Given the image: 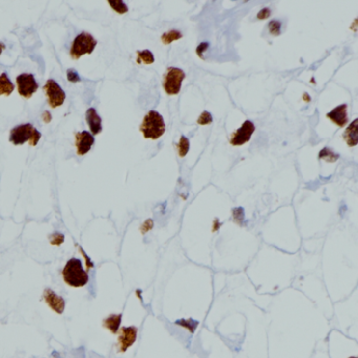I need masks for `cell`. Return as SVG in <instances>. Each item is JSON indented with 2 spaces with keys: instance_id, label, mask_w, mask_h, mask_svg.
Returning a JSON list of instances; mask_svg holds the SVG:
<instances>
[{
  "instance_id": "cell-11",
  "label": "cell",
  "mask_w": 358,
  "mask_h": 358,
  "mask_svg": "<svg viewBox=\"0 0 358 358\" xmlns=\"http://www.w3.org/2000/svg\"><path fill=\"white\" fill-rule=\"evenodd\" d=\"M75 139L76 148H77V154L79 156L86 155L95 144V137L86 131L76 134Z\"/></svg>"
},
{
  "instance_id": "cell-28",
  "label": "cell",
  "mask_w": 358,
  "mask_h": 358,
  "mask_svg": "<svg viewBox=\"0 0 358 358\" xmlns=\"http://www.w3.org/2000/svg\"><path fill=\"white\" fill-rule=\"evenodd\" d=\"M208 47H209V44H208L207 42H203V43H201V44L199 45V47H197V49H196V54L199 55L201 58H204V56H203V53L207 51Z\"/></svg>"
},
{
  "instance_id": "cell-25",
  "label": "cell",
  "mask_w": 358,
  "mask_h": 358,
  "mask_svg": "<svg viewBox=\"0 0 358 358\" xmlns=\"http://www.w3.org/2000/svg\"><path fill=\"white\" fill-rule=\"evenodd\" d=\"M212 116L211 113L207 110H205L201 113V116L199 117V119H197V123H199L200 125H208L210 123H212Z\"/></svg>"
},
{
  "instance_id": "cell-31",
  "label": "cell",
  "mask_w": 358,
  "mask_h": 358,
  "mask_svg": "<svg viewBox=\"0 0 358 358\" xmlns=\"http://www.w3.org/2000/svg\"><path fill=\"white\" fill-rule=\"evenodd\" d=\"M42 119L44 120V122H47V123H49V122L51 121V119H52V117H51V115H50V112L49 111H45L44 113H43V115H42Z\"/></svg>"
},
{
  "instance_id": "cell-23",
  "label": "cell",
  "mask_w": 358,
  "mask_h": 358,
  "mask_svg": "<svg viewBox=\"0 0 358 358\" xmlns=\"http://www.w3.org/2000/svg\"><path fill=\"white\" fill-rule=\"evenodd\" d=\"M269 33L272 36H278L281 33V22L279 20H271L268 24Z\"/></svg>"
},
{
  "instance_id": "cell-17",
  "label": "cell",
  "mask_w": 358,
  "mask_h": 358,
  "mask_svg": "<svg viewBox=\"0 0 358 358\" xmlns=\"http://www.w3.org/2000/svg\"><path fill=\"white\" fill-rule=\"evenodd\" d=\"M137 62L144 64H152L155 62L154 54L149 50L137 52Z\"/></svg>"
},
{
  "instance_id": "cell-6",
  "label": "cell",
  "mask_w": 358,
  "mask_h": 358,
  "mask_svg": "<svg viewBox=\"0 0 358 358\" xmlns=\"http://www.w3.org/2000/svg\"><path fill=\"white\" fill-rule=\"evenodd\" d=\"M43 89L48 96L49 105L52 109L59 108V106L64 103L65 101L64 90L60 87V85L55 80L49 79L47 83H45Z\"/></svg>"
},
{
  "instance_id": "cell-24",
  "label": "cell",
  "mask_w": 358,
  "mask_h": 358,
  "mask_svg": "<svg viewBox=\"0 0 358 358\" xmlns=\"http://www.w3.org/2000/svg\"><path fill=\"white\" fill-rule=\"evenodd\" d=\"M64 235L60 232H55L52 235H50V243L51 245L54 246H60L61 244L64 243Z\"/></svg>"
},
{
  "instance_id": "cell-12",
  "label": "cell",
  "mask_w": 358,
  "mask_h": 358,
  "mask_svg": "<svg viewBox=\"0 0 358 358\" xmlns=\"http://www.w3.org/2000/svg\"><path fill=\"white\" fill-rule=\"evenodd\" d=\"M327 118H329L333 123L339 127L345 126L348 123V105L341 104L327 113Z\"/></svg>"
},
{
  "instance_id": "cell-30",
  "label": "cell",
  "mask_w": 358,
  "mask_h": 358,
  "mask_svg": "<svg viewBox=\"0 0 358 358\" xmlns=\"http://www.w3.org/2000/svg\"><path fill=\"white\" fill-rule=\"evenodd\" d=\"M152 226H154V223H152L151 220H147L145 223H144V225L142 226L141 230H142V233H146L148 230H150Z\"/></svg>"
},
{
  "instance_id": "cell-16",
  "label": "cell",
  "mask_w": 358,
  "mask_h": 358,
  "mask_svg": "<svg viewBox=\"0 0 358 358\" xmlns=\"http://www.w3.org/2000/svg\"><path fill=\"white\" fill-rule=\"evenodd\" d=\"M14 90V84L7 77L6 73L0 75V96H10Z\"/></svg>"
},
{
  "instance_id": "cell-10",
  "label": "cell",
  "mask_w": 358,
  "mask_h": 358,
  "mask_svg": "<svg viewBox=\"0 0 358 358\" xmlns=\"http://www.w3.org/2000/svg\"><path fill=\"white\" fill-rule=\"evenodd\" d=\"M43 300L47 303L48 306L56 312L57 314L61 315L64 312L65 309V301L62 296L58 295L55 291H53L52 289L47 288L43 291Z\"/></svg>"
},
{
  "instance_id": "cell-18",
  "label": "cell",
  "mask_w": 358,
  "mask_h": 358,
  "mask_svg": "<svg viewBox=\"0 0 358 358\" xmlns=\"http://www.w3.org/2000/svg\"><path fill=\"white\" fill-rule=\"evenodd\" d=\"M174 324L181 327H184V328H186L190 333H194L200 323L197 321H194L193 318H187V319H178Z\"/></svg>"
},
{
  "instance_id": "cell-13",
  "label": "cell",
  "mask_w": 358,
  "mask_h": 358,
  "mask_svg": "<svg viewBox=\"0 0 358 358\" xmlns=\"http://www.w3.org/2000/svg\"><path fill=\"white\" fill-rule=\"evenodd\" d=\"M86 122L93 136L99 135L102 132V120L95 109L90 108L86 111Z\"/></svg>"
},
{
  "instance_id": "cell-20",
  "label": "cell",
  "mask_w": 358,
  "mask_h": 358,
  "mask_svg": "<svg viewBox=\"0 0 358 358\" xmlns=\"http://www.w3.org/2000/svg\"><path fill=\"white\" fill-rule=\"evenodd\" d=\"M318 158L319 159H325L326 161H328V162H335L336 160H338L339 155L335 154L333 149L326 147V148H323L321 150V152H319Z\"/></svg>"
},
{
  "instance_id": "cell-5",
  "label": "cell",
  "mask_w": 358,
  "mask_h": 358,
  "mask_svg": "<svg viewBox=\"0 0 358 358\" xmlns=\"http://www.w3.org/2000/svg\"><path fill=\"white\" fill-rule=\"evenodd\" d=\"M185 79V73L178 67H168L166 75L164 76L163 87L167 95H178L182 86V83Z\"/></svg>"
},
{
  "instance_id": "cell-9",
  "label": "cell",
  "mask_w": 358,
  "mask_h": 358,
  "mask_svg": "<svg viewBox=\"0 0 358 358\" xmlns=\"http://www.w3.org/2000/svg\"><path fill=\"white\" fill-rule=\"evenodd\" d=\"M137 335H138V329L134 326L121 328L118 337V351L122 353L126 352L127 349L136 342Z\"/></svg>"
},
{
  "instance_id": "cell-4",
  "label": "cell",
  "mask_w": 358,
  "mask_h": 358,
  "mask_svg": "<svg viewBox=\"0 0 358 358\" xmlns=\"http://www.w3.org/2000/svg\"><path fill=\"white\" fill-rule=\"evenodd\" d=\"M97 47V40L88 33L83 32L74 39L70 51L71 57L74 60H78L85 54H91Z\"/></svg>"
},
{
  "instance_id": "cell-2",
  "label": "cell",
  "mask_w": 358,
  "mask_h": 358,
  "mask_svg": "<svg viewBox=\"0 0 358 358\" xmlns=\"http://www.w3.org/2000/svg\"><path fill=\"white\" fill-rule=\"evenodd\" d=\"M165 122L163 117L156 110L148 111L147 115L144 117V120L140 126L144 138L157 140L164 135L165 133Z\"/></svg>"
},
{
  "instance_id": "cell-7",
  "label": "cell",
  "mask_w": 358,
  "mask_h": 358,
  "mask_svg": "<svg viewBox=\"0 0 358 358\" xmlns=\"http://www.w3.org/2000/svg\"><path fill=\"white\" fill-rule=\"evenodd\" d=\"M18 93L21 97L29 99L39 88L33 74H21L16 78Z\"/></svg>"
},
{
  "instance_id": "cell-15",
  "label": "cell",
  "mask_w": 358,
  "mask_h": 358,
  "mask_svg": "<svg viewBox=\"0 0 358 358\" xmlns=\"http://www.w3.org/2000/svg\"><path fill=\"white\" fill-rule=\"evenodd\" d=\"M357 123H358V120L355 119L351 124H350V126L346 129V132L344 134V139L346 140L347 144L349 146H356L357 144V134H358V129H357Z\"/></svg>"
},
{
  "instance_id": "cell-22",
  "label": "cell",
  "mask_w": 358,
  "mask_h": 358,
  "mask_svg": "<svg viewBox=\"0 0 358 358\" xmlns=\"http://www.w3.org/2000/svg\"><path fill=\"white\" fill-rule=\"evenodd\" d=\"M109 4L119 14H125L128 12L127 5L122 0H115V1L109 0Z\"/></svg>"
},
{
  "instance_id": "cell-8",
  "label": "cell",
  "mask_w": 358,
  "mask_h": 358,
  "mask_svg": "<svg viewBox=\"0 0 358 358\" xmlns=\"http://www.w3.org/2000/svg\"><path fill=\"white\" fill-rule=\"evenodd\" d=\"M255 131V126L252 122L246 120L237 132L233 133L230 139V144L234 146H241L243 144L250 141L251 137Z\"/></svg>"
},
{
  "instance_id": "cell-32",
  "label": "cell",
  "mask_w": 358,
  "mask_h": 358,
  "mask_svg": "<svg viewBox=\"0 0 358 358\" xmlns=\"http://www.w3.org/2000/svg\"><path fill=\"white\" fill-rule=\"evenodd\" d=\"M4 49H5V45L3 43H0V55H1V53Z\"/></svg>"
},
{
  "instance_id": "cell-26",
  "label": "cell",
  "mask_w": 358,
  "mask_h": 358,
  "mask_svg": "<svg viewBox=\"0 0 358 358\" xmlns=\"http://www.w3.org/2000/svg\"><path fill=\"white\" fill-rule=\"evenodd\" d=\"M232 213H233V219L235 222H237L238 224L242 225L243 222H244V219H245V213H244V209L239 207V208H234L232 210Z\"/></svg>"
},
{
  "instance_id": "cell-1",
  "label": "cell",
  "mask_w": 358,
  "mask_h": 358,
  "mask_svg": "<svg viewBox=\"0 0 358 358\" xmlns=\"http://www.w3.org/2000/svg\"><path fill=\"white\" fill-rule=\"evenodd\" d=\"M62 277L64 283L73 288L84 287L89 280L87 271L83 269L81 261L76 257L66 262L62 270Z\"/></svg>"
},
{
  "instance_id": "cell-21",
  "label": "cell",
  "mask_w": 358,
  "mask_h": 358,
  "mask_svg": "<svg viewBox=\"0 0 358 358\" xmlns=\"http://www.w3.org/2000/svg\"><path fill=\"white\" fill-rule=\"evenodd\" d=\"M178 152H179V156L181 158L185 157L187 155V152L189 151V140L186 138L185 136H181L180 138V141L178 143Z\"/></svg>"
},
{
  "instance_id": "cell-19",
  "label": "cell",
  "mask_w": 358,
  "mask_h": 358,
  "mask_svg": "<svg viewBox=\"0 0 358 358\" xmlns=\"http://www.w3.org/2000/svg\"><path fill=\"white\" fill-rule=\"evenodd\" d=\"M182 37H183V35H182V33L180 32V30L172 29V30H169L168 33H164L161 37V39H162V42L164 44H169L173 41L181 39Z\"/></svg>"
},
{
  "instance_id": "cell-3",
  "label": "cell",
  "mask_w": 358,
  "mask_h": 358,
  "mask_svg": "<svg viewBox=\"0 0 358 358\" xmlns=\"http://www.w3.org/2000/svg\"><path fill=\"white\" fill-rule=\"evenodd\" d=\"M41 139V133L30 124H21L14 127L10 133V141L14 145H22L29 142L30 146H36Z\"/></svg>"
},
{
  "instance_id": "cell-14",
  "label": "cell",
  "mask_w": 358,
  "mask_h": 358,
  "mask_svg": "<svg viewBox=\"0 0 358 358\" xmlns=\"http://www.w3.org/2000/svg\"><path fill=\"white\" fill-rule=\"evenodd\" d=\"M121 322L122 314H111L103 319V327L112 334H117L119 332Z\"/></svg>"
},
{
  "instance_id": "cell-29",
  "label": "cell",
  "mask_w": 358,
  "mask_h": 358,
  "mask_svg": "<svg viewBox=\"0 0 358 358\" xmlns=\"http://www.w3.org/2000/svg\"><path fill=\"white\" fill-rule=\"evenodd\" d=\"M270 15H271L270 9H268V7H265V9H262L261 12L257 14L256 17L258 19H266V18H268L270 16Z\"/></svg>"
},
{
  "instance_id": "cell-27",
  "label": "cell",
  "mask_w": 358,
  "mask_h": 358,
  "mask_svg": "<svg viewBox=\"0 0 358 358\" xmlns=\"http://www.w3.org/2000/svg\"><path fill=\"white\" fill-rule=\"evenodd\" d=\"M66 75H67V80L70 81V82L77 83V82H80L81 81V78H80L79 74L77 72H76L74 70V68H71V70H68L67 73H66Z\"/></svg>"
}]
</instances>
